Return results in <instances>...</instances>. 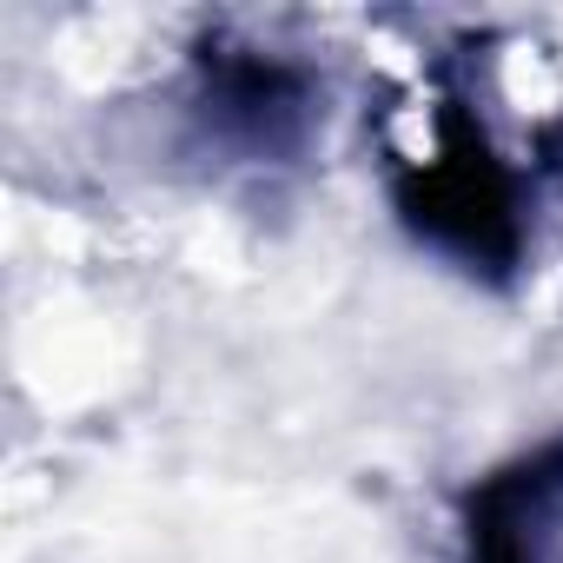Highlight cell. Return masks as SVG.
<instances>
[{
  "label": "cell",
  "mask_w": 563,
  "mask_h": 563,
  "mask_svg": "<svg viewBox=\"0 0 563 563\" xmlns=\"http://www.w3.org/2000/svg\"><path fill=\"white\" fill-rule=\"evenodd\" d=\"M398 225L457 265L477 286H517L530 265V179L504 146L490 140L477 100L464 87H444L431 107V146L398 153L385 173Z\"/></svg>",
  "instance_id": "obj_1"
},
{
  "label": "cell",
  "mask_w": 563,
  "mask_h": 563,
  "mask_svg": "<svg viewBox=\"0 0 563 563\" xmlns=\"http://www.w3.org/2000/svg\"><path fill=\"white\" fill-rule=\"evenodd\" d=\"M192 120L212 146L252 166L299 159L319 120V80L292 54L206 34L192 47Z\"/></svg>",
  "instance_id": "obj_2"
},
{
  "label": "cell",
  "mask_w": 563,
  "mask_h": 563,
  "mask_svg": "<svg viewBox=\"0 0 563 563\" xmlns=\"http://www.w3.org/2000/svg\"><path fill=\"white\" fill-rule=\"evenodd\" d=\"M457 563H563V431L457 490Z\"/></svg>",
  "instance_id": "obj_3"
}]
</instances>
